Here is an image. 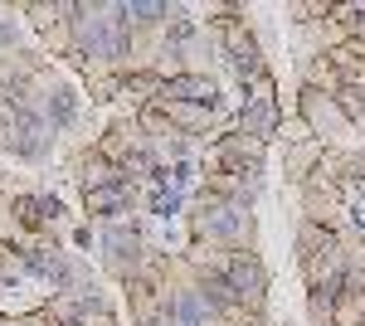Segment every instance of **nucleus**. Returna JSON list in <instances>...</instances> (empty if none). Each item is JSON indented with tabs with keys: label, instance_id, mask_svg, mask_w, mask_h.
Listing matches in <instances>:
<instances>
[{
	"label": "nucleus",
	"instance_id": "1",
	"mask_svg": "<svg viewBox=\"0 0 365 326\" xmlns=\"http://www.w3.org/2000/svg\"><path fill=\"white\" fill-rule=\"evenodd\" d=\"M190 229H195V244H210V248H249L253 239L249 205H234V200H220V195H200V215Z\"/></svg>",
	"mask_w": 365,
	"mask_h": 326
},
{
	"label": "nucleus",
	"instance_id": "2",
	"mask_svg": "<svg viewBox=\"0 0 365 326\" xmlns=\"http://www.w3.org/2000/svg\"><path fill=\"white\" fill-rule=\"evenodd\" d=\"M297 112H302V122H307V132L327 146V136H346L351 132V117L341 112L336 93H327V88H302V103H297Z\"/></svg>",
	"mask_w": 365,
	"mask_h": 326
},
{
	"label": "nucleus",
	"instance_id": "3",
	"mask_svg": "<svg viewBox=\"0 0 365 326\" xmlns=\"http://www.w3.org/2000/svg\"><path fill=\"white\" fill-rule=\"evenodd\" d=\"M220 277H225L229 287L249 302V312H258V307H263V292H268V268L253 258L249 248H229V253H225V272H220Z\"/></svg>",
	"mask_w": 365,
	"mask_h": 326
},
{
	"label": "nucleus",
	"instance_id": "4",
	"mask_svg": "<svg viewBox=\"0 0 365 326\" xmlns=\"http://www.w3.org/2000/svg\"><path fill=\"white\" fill-rule=\"evenodd\" d=\"M166 103L220 108V88H215V78H205V73H175V78H166V83H161V93H156V108H166Z\"/></svg>",
	"mask_w": 365,
	"mask_h": 326
},
{
	"label": "nucleus",
	"instance_id": "5",
	"mask_svg": "<svg viewBox=\"0 0 365 326\" xmlns=\"http://www.w3.org/2000/svg\"><path fill=\"white\" fill-rule=\"evenodd\" d=\"M215 156H220V170H234V175H258L263 170V141H253L244 132H229L215 141Z\"/></svg>",
	"mask_w": 365,
	"mask_h": 326
},
{
	"label": "nucleus",
	"instance_id": "6",
	"mask_svg": "<svg viewBox=\"0 0 365 326\" xmlns=\"http://www.w3.org/2000/svg\"><path fill=\"white\" fill-rule=\"evenodd\" d=\"M103 253H108V268H113L117 277H137V272H141V239H137V229L113 224V229L103 234Z\"/></svg>",
	"mask_w": 365,
	"mask_h": 326
},
{
	"label": "nucleus",
	"instance_id": "7",
	"mask_svg": "<svg viewBox=\"0 0 365 326\" xmlns=\"http://www.w3.org/2000/svg\"><path fill=\"white\" fill-rule=\"evenodd\" d=\"M137 200L132 190V180H122V185H103V190H83V210L98 219H113V215H127V205Z\"/></svg>",
	"mask_w": 365,
	"mask_h": 326
},
{
	"label": "nucleus",
	"instance_id": "8",
	"mask_svg": "<svg viewBox=\"0 0 365 326\" xmlns=\"http://www.w3.org/2000/svg\"><path fill=\"white\" fill-rule=\"evenodd\" d=\"M63 210H58V200H49V195H20L15 200V224L20 229H44L49 219H58Z\"/></svg>",
	"mask_w": 365,
	"mask_h": 326
},
{
	"label": "nucleus",
	"instance_id": "9",
	"mask_svg": "<svg viewBox=\"0 0 365 326\" xmlns=\"http://www.w3.org/2000/svg\"><path fill=\"white\" fill-rule=\"evenodd\" d=\"M239 132L253 136V141H268V136L278 132V103H244Z\"/></svg>",
	"mask_w": 365,
	"mask_h": 326
},
{
	"label": "nucleus",
	"instance_id": "10",
	"mask_svg": "<svg viewBox=\"0 0 365 326\" xmlns=\"http://www.w3.org/2000/svg\"><path fill=\"white\" fill-rule=\"evenodd\" d=\"M166 117H170V127H175V132L200 136V132H210L215 108H195V103H166Z\"/></svg>",
	"mask_w": 365,
	"mask_h": 326
},
{
	"label": "nucleus",
	"instance_id": "11",
	"mask_svg": "<svg viewBox=\"0 0 365 326\" xmlns=\"http://www.w3.org/2000/svg\"><path fill=\"white\" fill-rule=\"evenodd\" d=\"M78 180H83V190H103V185H122L127 175H122V165H113L108 156H83V161H78Z\"/></svg>",
	"mask_w": 365,
	"mask_h": 326
},
{
	"label": "nucleus",
	"instance_id": "12",
	"mask_svg": "<svg viewBox=\"0 0 365 326\" xmlns=\"http://www.w3.org/2000/svg\"><path fill=\"white\" fill-rule=\"evenodd\" d=\"M44 117H49V127H68L78 108H73V93L68 88H54V93H44Z\"/></svg>",
	"mask_w": 365,
	"mask_h": 326
},
{
	"label": "nucleus",
	"instance_id": "13",
	"mask_svg": "<svg viewBox=\"0 0 365 326\" xmlns=\"http://www.w3.org/2000/svg\"><path fill=\"white\" fill-rule=\"evenodd\" d=\"M151 210H156V215H161V219H170V215H175V210H180V195H175V190H156V195H151Z\"/></svg>",
	"mask_w": 365,
	"mask_h": 326
},
{
	"label": "nucleus",
	"instance_id": "14",
	"mask_svg": "<svg viewBox=\"0 0 365 326\" xmlns=\"http://www.w3.org/2000/svg\"><path fill=\"white\" fill-rule=\"evenodd\" d=\"M15 44V20H0V49H10Z\"/></svg>",
	"mask_w": 365,
	"mask_h": 326
},
{
	"label": "nucleus",
	"instance_id": "15",
	"mask_svg": "<svg viewBox=\"0 0 365 326\" xmlns=\"http://www.w3.org/2000/svg\"><path fill=\"white\" fill-rule=\"evenodd\" d=\"M156 326H175V322H156Z\"/></svg>",
	"mask_w": 365,
	"mask_h": 326
}]
</instances>
